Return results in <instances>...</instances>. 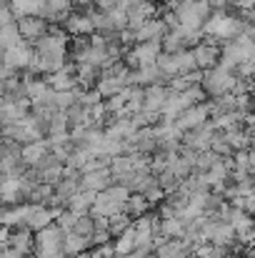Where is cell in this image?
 I'll return each mask as SVG.
<instances>
[{
    "instance_id": "6da1fadb",
    "label": "cell",
    "mask_w": 255,
    "mask_h": 258,
    "mask_svg": "<svg viewBox=\"0 0 255 258\" xmlns=\"http://www.w3.org/2000/svg\"><path fill=\"white\" fill-rule=\"evenodd\" d=\"M160 53H163L160 40L140 43V45H133V48L125 53V63H128V68L138 71V68H145V66H155V60H158Z\"/></svg>"
},
{
    "instance_id": "7a4b0ae2",
    "label": "cell",
    "mask_w": 255,
    "mask_h": 258,
    "mask_svg": "<svg viewBox=\"0 0 255 258\" xmlns=\"http://www.w3.org/2000/svg\"><path fill=\"white\" fill-rule=\"evenodd\" d=\"M33 55H35L33 45H30L28 40H23V43H18V45H13V48H8V50H5V55H3V63H5L10 71L20 73V71H28V68H30V60H33Z\"/></svg>"
},
{
    "instance_id": "3957f363",
    "label": "cell",
    "mask_w": 255,
    "mask_h": 258,
    "mask_svg": "<svg viewBox=\"0 0 255 258\" xmlns=\"http://www.w3.org/2000/svg\"><path fill=\"white\" fill-rule=\"evenodd\" d=\"M63 30H65L70 38H90V35H95L90 13H70L68 20L63 23Z\"/></svg>"
},
{
    "instance_id": "277c9868",
    "label": "cell",
    "mask_w": 255,
    "mask_h": 258,
    "mask_svg": "<svg viewBox=\"0 0 255 258\" xmlns=\"http://www.w3.org/2000/svg\"><path fill=\"white\" fill-rule=\"evenodd\" d=\"M18 28H20L23 40H28L33 45L35 40H40L50 30V23L43 20V18H23V20H18Z\"/></svg>"
},
{
    "instance_id": "5b68a950",
    "label": "cell",
    "mask_w": 255,
    "mask_h": 258,
    "mask_svg": "<svg viewBox=\"0 0 255 258\" xmlns=\"http://www.w3.org/2000/svg\"><path fill=\"white\" fill-rule=\"evenodd\" d=\"M48 86L53 88L55 93H68V90L80 88L78 86V76H75V66L70 63V66H65L63 71H58V73L48 76Z\"/></svg>"
},
{
    "instance_id": "8992f818",
    "label": "cell",
    "mask_w": 255,
    "mask_h": 258,
    "mask_svg": "<svg viewBox=\"0 0 255 258\" xmlns=\"http://www.w3.org/2000/svg\"><path fill=\"white\" fill-rule=\"evenodd\" d=\"M133 33H135V45H140V43H153V40H163L165 23L150 18L148 23H143V25H140L138 30H133Z\"/></svg>"
},
{
    "instance_id": "52a82bcc",
    "label": "cell",
    "mask_w": 255,
    "mask_h": 258,
    "mask_svg": "<svg viewBox=\"0 0 255 258\" xmlns=\"http://www.w3.org/2000/svg\"><path fill=\"white\" fill-rule=\"evenodd\" d=\"M50 153V141H35V143H28V146H23V166H30V168H35L45 156Z\"/></svg>"
},
{
    "instance_id": "ba28073f",
    "label": "cell",
    "mask_w": 255,
    "mask_h": 258,
    "mask_svg": "<svg viewBox=\"0 0 255 258\" xmlns=\"http://www.w3.org/2000/svg\"><path fill=\"white\" fill-rule=\"evenodd\" d=\"M8 248H10V251H15L18 256H25L28 251H33V248H35V238L30 236V231H28V228H18V231H13V233H10Z\"/></svg>"
},
{
    "instance_id": "9c48e42d",
    "label": "cell",
    "mask_w": 255,
    "mask_h": 258,
    "mask_svg": "<svg viewBox=\"0 0 255 258\" xmlns=\"http://www.w3.org/2000/svg\"><path fill=\"white\" fill-rule=\"evenodd\" d=\"M125 13H128V28L130 30H138L143 23H148L153 18V5L150 3H143V5H135V8L125 10Z\"/></svg>"
},
{
    "instance_id": "30bf717a",
    "label": "cell",
    "mask_w": 255,
    "mask_h": 258,
    "mask_svg": "<svg viewBox=\"0 0 255 258\" xmlns=\"http://www.w3.org/2000/svg\"><path fill=\"white\" fill-rule=\"evenodd\" d=\"M18 43H23V35H20L18 23L0 28V45H3L5 50H8V48H13V45H18Z\"/></svg>"
},
{
    "instance_id": "8fae6325",
    "label": "cell",
    "mask_w": 255,
    "mask_h": 258,
    "mask_svg": "<svg viewBox=\"0 0 255 258\" xmlns=\"http://www.w3.org/2000/svg\"><path fill=\"white\" fill-rule=\"evenodd\" d=\"M13 23H18V20H15V15H13L10 5H0V28L13 25Z\"/></svg>"
},
{
    "instance_id": "7c38bea8",
    "label": "cell",
    "mask_w": 255,
    "mask_h": 258,
    "mask_svg": "<svg viewBox=\"0 0 255 258\" xmlns=\"http://www.w3.org/2000/svg\"><path fill=\"white\" fill-rule=\"evenodd\" d=\"M15 76H18V73H15V71H10V68L0 60V83H8V81H10V78H15Z\"/></svg>"
},
{
    "instance_id": "4fadbf2b",
    "label": "cell",
    "mask_w": 255,
    "mask_h": 258,
    "mask_svg": "<svg viewBox=\"0 0 255 258\" xmlns=\"http://www.w3.org/2000/svg\"><path fill=\"white\" fill-rule=\"evenodd\" d=\"M0 258H23V256H18L15 251H10V248H8V251H0Z\"/></svg>"
},
{
    "instance_id": "5bb4252c",
    "label": "cell",
    "mask_w": 255,
    "mask_h": 258,
    "mask_svg": "<svg viewBox=\"0 0 255 258\" xmlns=\"http://www.w3.org/2000/svg\"><path fill=\"white\" fill-rule=\"evenodd\" d=\"M3 183H5V175H3V173H0V185H3Z\"/></svg>"
},
{
    "instance_id": "9a60e30c",
    "label": "cell",
    "mask_w": 255,
    "mask_h": 258,
    "mask_svg": "<svg viewBox=\"0 0 255 258\" xmlns=\"http://www.w3.org/2000/svg\"><path fill=\"white\" fill-rule=\"evenodd\" d=\"M8 3H10V0H0V5H8Z\"/></svg>"
}]
</instances>
